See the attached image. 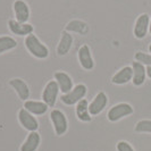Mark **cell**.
Masks as SVG:
<instances>
[{
    "instance_id": "cell-26",
    "label": "cell",
    "mask_w": 151,
    "mask_h": 151,
    "mask_svg": "<svg viewBox=\"0 0 151 151\" xmlns=\"http://www.w3.org/2000/svg\"><path fill=\"white\" fill-rule=\"evenodd\" d=\"M149 33L151 34V17H150V24H149Z\"/></svg>"
},
{
    "instance_id": "cell-27",
    "label": "cell",
    "mask_w": 151,
    "mask_h": 151,
    "mask_svg": "<svg viewBox=\"0 0 151 151\" xmlns=\"http://www.w3.org/2000/svg\"><path fill=\"white\" fill-rule=\"evenodd\" d=\"M149 52L151 53V43H150V45H149Z\"/></svg>"
},
{
    "instance_id": "cell-3",
    "label": "cell",
    "mask_w": 151,
    "mask_h": 151,
    "mask_svg": "<svg viewBox=\"0 0 151 151\" xmlns=\"http://www.w3.org/2000/svg\"><path fill=\"white\" fill-rule=\"evenodd\" d=\"M133 111H134L133 107L129 104L121 102V104H117V105H115L109 109V111L107 114V118L109 122L115 123V122L121 121L124 117H127L129 115H132Z\"/></svg>"
},
{
    "instance_id": "cell-24",
    "label": "cell",
    "mask_w": 151,
    "mask_h": 151,
    "mask_svg": "<svg viewBox=\"0 0 151 151\" xmlns=\"http://www.w3.org/2000/svg\"><path fill=\"white\" fill-rule=\"evenodd\" d=\"M116 148H117V151H134L133 147L126 141H119Z\"/></svg>"
},
{
    "instance_id": "cell-16",
    "label": "cell",
    "mask_w": 151,
    "mask_h": 151,
    "mask_svg": "<svg viewBox=\"0 0 151 151\" xmlns=\"http://www.w3.org/2000/svg\"><path fill=\"white\" fill-rule=\"evenodd\" d=\"M132 69H133L132 83L134 86H141L145 82V78H147V67L137 61H133Z\"/></svg>"
},
{
    "instance_id": "cell-13",
    "label": "cell",
    "mask_w": 151,
    "mask_h": 151,
    "mask_svg": "<svg viewBox=\"0 0 151 151\" xmlns=\"http://www.w3.org/2000/svg\"><path fill=\"white\" fill-rule=\"evenodd\" d=\"M73 42H74V39H73V35L72 33H69L67 31H63L61 32V35H60V40L58 42V45H57V55L58 56H66L72 47H73Z\"/></svg>"
},
{
    "instance_id": "cell-18",
    "label": "cell",
    "mask_w": 151,
    "mask_h": 151,
    "mask_svg": "<svg viewBox=\"0 0 151 151\" xmlns=\"http://www.w3.org/2000/svg\"><path fill=\"white\" fill-rule=\"evenodd\" d=\"M24 108L34 116H41L48 111L49 107L43 101H35V100H26L24 101Z\"/></svg>"
},
{
    "instance_id": "cell-25",
    "label": "cell",
    "mask_w": 151,
    "mask_h": 151,
    "mask_svg": "<svg viewBox=\"0 0 151 151\" xmlns=\"http://www.w3.org/2000/svg\"><path fill=\"white\" fill-rule=\"evenodd\" d=\"M147 76L151 80V66H148V67H147Z\"/></svg>"
},
{
    "instance_id": "cell-17",
    "label": "cell",
    "mask_w": 151,
    "mask_h": 151,
    "mask_svg": "<svg viewBox=\"0 0 151 151\" xmlns=\"http://www.w3.org/2000/svg\"><path fill=\"white\" fill-rule=\"evenodd\" d=\"M65 31H67L69 33H77V34H81V35H86L90 31V27L84 21L72 19L66 24Z\"/></svg>"
},
{
    "instance_id": "cell-7",
    "label": "cell",
    "mask_w": 151,
    "mask_h": 151,
    "mask_svg": "<svg viewBox=\"0 0 151 151\" xmlns=\"http://www.w3.org/2000/svg\"><path fill=\"white\" fill-rule=\"evenodd\" d=\"M13 10L15 14V19L19 23H29L31 10L29 4L25 0H15L13 4Z\"/></svg>"
},
{
    "instance_id": "cell-5",
    "label": "cell",
    "mask_w": 151,
    "mask_h": 151,
    "mask_svg": "<svg viewBox=\"0 0 151 151\" xmlns=\"http://www.w3.org/2000/svg\"><path fill=\"white\" fill-rule=\"evenodd\" d=\"M50 119L52 122L53 129L57 135H63L67 132L68 122L65 114L59 109H53L50 113Z\"/></svg>"
},
{
    "instance_id": "cell-19",
    "label": "cell",
    "mask_w": 151,
    "mask_h": 151,
    "mask_svg": "<svg viewBox=\"0 0 151 151\" xmlns=\"http://www.w3.org/2000/svg\"><path fill=\"white\" fill-rule=\"evenodd\" d=\"M41 142V137L38 132H30L25 142L21 147V151H35Z\"/></svg>"
},
{
    "instance_id": "cell-2",
    "label": "cell",
    "mask_w": 151,
    "mask_h": 151,
    "mask_svg": "<svg viewBox=\"0 0 151 151\" xmlns=\"http://www.w3.org/2000/svg\"><path fill=\"white\" fill-rule=\"evenodd\" d=\"M86 93H88L86 85L83 83H80L75 85L69 92L63 94L60 100L63 104H65L67 106H74L77 102H80L82 99H84V97L86 96Z\"/></svg>"
},
{
    "instance_id": "cell-12",
    "label": "cell",
    "mask_w": 151,
    "mask_h": 151,
    "mask_svg": "<svg viewBox=\"0 0 151 151\" xmlns=\"http://www.w3.org/2000/svg\"><path fill=\"white\" fill-rule=\"evenodd\" d=\"M9 85L14 89V91L16 92V94L18 96V98L23 100V101H26L30 98V88L29 85L26 84V82L19 78V77H15V78H12L9 81Z\"/></svg>"
},
{
    "instance_id": "cell-4",
    "label": "cell",
    "mask_w": 151,
    "mask_h": 151,
    "mask_svg": "<svg viewBox=\"0 0 151 151\" xmlns=\"http://www.w3.org/2000/svg\"><path fill=\"white\" fill-rule=\"evenodd\" d=\"M59 86L55 80L49 81L45 84V89L42 91V101L45 102L48 107H53L56 105V101L59 94Z\"/></svg>"
},
{
    "instance_id": "cell-14",
    "label": "cell",
    "mask_w": 151,
    "mask_h": 151,
    "mask_svg": "<svg viewBox=\"0 0 151 151\" xmlns=\"http://www.w3.org/2000/svg\"><path fill=\"white\" fill-rule=\"evenodd\" d=\"M133 69L132 66H124L117 73H115L111 77V83L115 85H124L132 81Z\"/></svg>"
},
{
    "instance_id": "cell-9",
    "label": "cell",
    "mask_w": 151,
    "mask_h": 151,
    "mask_svg": "<svg viewBox=\"0 0 151 151\" xmlns=\"http://www.w3.org/2000/svg\"><path fill=\"white\" fill-rule=\"evenodd\" d=\"M18 121L24 129L30 132H37V129H39V122L37 121V118L25 108H22L18 111Z\"/></svg>"
},
{
    "instance_id": "cell-22",
    "label": "cell",
    "mask_w": 151,
    "mask_h": 151,
    "mask_svg": "<svg viewBox=\"0 0 151 151\" xmlns=\"http://www.w3.org/2000/svg\"><path fill=\"white\" fill-rule=\"evenodd\" d=\"M134 59L135 61L142 64L144 66H151V53H147L143 51H137L134 55Z\"/></svg>"
},
{
    "instance_id": "cell-10",
    "label": "cell",
    "mask_w": 151,
    "mask_h": 151,
    "mask_svg": "<svg viewBox=\"0 0 151 151\" xmlns=\"http://www.w3.org/2000/svg\"><path fill=\"white\" fill-rule=\"evenodd\" d=\"M8 29L13 34L19 35V37H27L33 33L34 26L30 23H19L16 19H9Z\"/></svg>"
},
{
    "instance_id": "cell-8",
    "label": "cell",
    "mask_w": 151,
    "mask_h": 151,
    "mask_svg": "<svg viewBox=\"0 0 151 151\" xmlns=\"http://www.w3.org/2000/svg\"><path fill=\"white\" fill-rule=\"evenodd\" d=\"M77 59L81 67L85 70H92L94 68V60L91 53L90 47L88 45H83L82 47H80L77 51Z\"/></svg>"
},
{
    "instance_id": "cell-23",
    "label": "cell",
    "mask_w": 151,
    "mask_h": 151,
    "mask_svg": "<svg viewBox=\"0 0 151 151\" xmlns=\"http://www.w3.org/2000/svg\"><path fill=\"white\" fill-rule=\"evenodd\" d=\"M134 129L137 133H150L151 134V121L150 119H142V121L137 122Z\"/></svg>"
},
{
    "instance_id": "cell-1",
    "label": "cell",
    "mask_w": 151,
    "mask_h": 151,
    "mask_svg": "<svg viewBox=\"0 0 151 151\" xmlns=\"http://www.w3.org/2000/svg\"><path fill=\"white\" fill-rule=\"evenodd\" d=\"M24 45H25V48L27 49V51L38 59H45L49 57L48 47L43 42H41V40L34 33H32L25 38Z\"/></svg>"
},
{
    "instance_id": "cell-6",
    "label": "cell",
    "mask_w": 151,
    "mask_h": 151,
    "mask_svg": "<svg viewBox=\"0 0 151 151\" xmlns=\"http://www.w3.org/2000/svg\"><path fill=\"white\" fill-rule=\"evenodd\" d=\"M149 24H150V16L148 14H141L137 16L135 23H134V29H133V34L136 39L142 40L147 37L149 32Z\"/></svg>"
},
{
    "instance_id": "cell-15",
    "label": "cell",
    "mask_w": 151,
    "mask_h": 151,
    "mask_svg": "<svg viewBox=\"0 0 151 151\" xmlns=\"http://www.w3.org/2000/svg\"><path fill=\"white\" fill-rule=\"evenodd\" d=\"M53 77H55V81L57 82L58 86H59V90H60L63 94L69 92L74 88L73 86V80L67 73H65V72H56L53 74Z\"/></svg>"
},
{
    "instance_id": "cell-11",
    "label": "cell",
    "mask_w": 151,
    "mask_h": 151,
    "mask_svg": "<svg viewBox=\"0 0 151 151\" xmlns=\"http://www.w3.org/2000/svg\"><path fill=\"white\" fill-rule=\"evenodd\" d=\"M108 105V97L104 91H100L96 94L92 102L89 105V111L91 116H97L105 109Z\"/></svg>"
},
{
    "instance_id": "cell-21",
    "label": "cell",
    "mask_w": 151,
    "mask_h": 151,
    "mask_svg": "<svg viewBox=\"0 0 151 151\" xmlns=\"http://www.w3.org/2000/svg\"><path fill=\"white\" fill-rule=\"evenodd\" d=\"M17 47V41L13 37L1 35L0 37V55L10 51Z\"/></svg>"
},
{
    "instance_id": "cell-20",
    "label": "cell",
    "mask_w": 151,
    "mask_h": 151,
    "mask_svg": "<svg viewBox=\"0 0 151 151\" xmlns=\"http://www.w3.org/2000/svg\"><path fill=\"white\" fill-rule=\"evenodd\" d=\"M76 116L77 118L81 122H84V123H89L91 122L92 117L90 115V111H89V102L86 99H82L80 102L76 104Z\"/></svg>"
}]
</instances>
